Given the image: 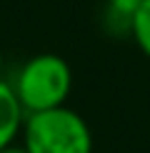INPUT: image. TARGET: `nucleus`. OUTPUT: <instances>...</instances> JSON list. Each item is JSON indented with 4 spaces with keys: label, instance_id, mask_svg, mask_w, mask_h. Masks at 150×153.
Listing matches in <instances>:
<instances>
[{
    "label": "nucleus",
    "instance_id": "nucleus-6",
    "mask_svg": "<svg viewBox=\"0 0 150 153\" xmlns=\"http://www.w3.org/2000/svg\"><path fill=\"white\" fill-rule=\"evenodd\" d=\"M0 153H28V151H25L23 146H15V143H12V146H8V148H3Z\"/></svg>",
    "mask_w": 150,
    "mask_h": 153
},
{
    "label": "nucleus",
    "instance_id": "nucleus-4",
    "mask_svg": "<svg viewBox=\"0 0 150 153\" xmlns=\"http://www.w3.org/2000/svg\"><path fill=\"white\" fill-rule=\"evenodd\" d=\"M140 0H108L103 13V25L110 35H130L133 18L138 13Z\"/></svg>",
    "mask_w": 150,
    "mask_h": 153
},
{
    "label": "nucleus",
    "instance_id": "nucleus-7",
    "mask_svg": "<svg viewBox=\"0 0 150 153\" xmlns=\"http://www.w3.org/2000/svg\"><path fill=\"white\" fill-rule=\"evenodd\" d=\"M0 78H3V50H0Z\"/></svg>",
    "mask_w": 150,
    "mask_h": 153
},
{
    "label": "nucleus",
    "instance_id": "nucleus-2",
    "mask_svg": "<svg viewBox=\"0 0 150 153\" xmlns=\"http://www.w3.org/2000/svg\"><path fill=\"white\" fill-rule=\"evenodd\" d=\"M15 93L25 113L65 105L73 88V71L58 53H40L20 68L15 78Z\"/></svg>",
    "mask_w": 150,
    "mask_h": 153
},
{
    "label": "nucleus",
    "instance_id": "nucleus-1",
    "mask_svg": "<svg viewBox=\"0 0 150 153\" xmlns=\"http://www.w3.org/2000/svg\"><path fill=\"white\" fill-rule=\"evenodd\" d=\"M20 136L28 153H93L90 126L68 105L25 113Z\"/></svg>",
    "mask_w": 150,
    "mask_h": 153
},
{
    "label": "nucleus",
    "instance_id": "nucleus-3",
    "mask_svg": "<svg viewBox=\"0 0 150 153\" xmlns=\"http://www.w3.org/2000/svg\"><path fill=\"white\" fill-rule=\"evenodd\" d=\"M25 123V108L15 88L0 78V151L15 143Z\"/></svg>",
    "mask_w": 150,
    "mask_h": 153
},
{
    "label": "nucleus",
    "instance_id": "nucleus-5",
    "mask_svg": "<svg viewBox=\"0 0 150 153\" xmlns=\"http://www.w3.org/2000/svg\"><path fill=\"white\" fill-rule=\"evenodd\" d=\"M130 38L138 43L140 53L145 55V58H150V0H140L138 13H135V18H133Z\"/></svg>",
    "mask_w": 150,
    "mask_h": 153
}]
</instances>
